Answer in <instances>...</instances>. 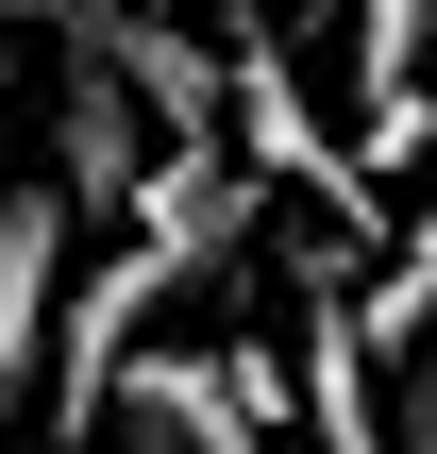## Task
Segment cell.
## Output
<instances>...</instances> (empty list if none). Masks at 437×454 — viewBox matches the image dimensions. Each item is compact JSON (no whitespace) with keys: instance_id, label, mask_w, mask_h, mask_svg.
I'll return each instance as SVG.
<instances>
[{"instance_id":"3957f363","label":"cell","mask_w":437,"mask_h":454,"mask_svg":"<svg viewBox=\"0 0 437 454\" xmlns=\"http://www.w3.org/2000/svg\"><path fill=\"white\" fill-rule=\"evenodd\" d=\"M67 236H84V202L34 168V185H0V404L51 371V320H67Z\"/></svg>"},{"instance_id":"8992f818","label":"cell","mask_w":437,"mask_h":454,"mask_svg":"<svg viewBox=\"0 0 437 454\" xmlns=\"http://www.w3.org/2000/svg\"><path fill=\"white\" fill-rule=\"evenodd\" d=\"M387 454H437V354H404V387H387Z\"/></svg>"},{"instance_id":"5b68a950","label":"cell","mask_w":437,"mask_h":454,"mask_svg":"<svg viewBox=\"0 0 437 454\" xmlns=\"http://www.w3.org/2000/svg\"><path fill=\"white\" fill-rule=\"evenodd\" d=\"M354 320H371V337H421V320H437V185H421V219H404V253H387V286H371Z\"/></svg>"},{"instance_id":"52a82bcc","label":"cell","mask_w":437,"mask_h":454,"mask_svg":"<svg viewBox=\"0 0 437 454\" xmlns=\"http://www.w3.org/2000/svg\"><path fill=\"white\" fill-rule=\"evenodd\" d=\"M0 84H17V34H0Z\"/></svg>"},{"instance_id":"7a4b0ae2","label":"cell","mask_w":437,"mask_h":454,"mask_svg":"<svg viewBox=\"0 0 437 454\" xmlns=\"http://www.w3.org/2000/svg\"><path fill=\"white\" fill-rule=\"evenodd\" d=\"M51 51H67V67H51V185H67L84 219H118V202L168 168V135H152V101H135V84H118L67 17H51Z\"/></svg>"},{"instance_id":"277c9868","label":"cell","mask_w":437,"mask_h":454,"mask_svg":"<svg viewBox=\"0 0 437 454\" xmlns=\"http://www.w3.org/2000/svg\"><path fill=\"white\" fill-rule=\"evenodd\" d=\"M219 118L253 135V168H286V185L354 202V152L320 135V101H303V67H286V51H236V67H219ZM354 219H371V202H354Z\"/></svg>"},{"instance_id":"ba28073f","label":"cell","mask_w":437,"mask_h":454,"mask_svg":"<svg viewBox=\"0 0 437 454\" xmlns=\"http://www.w3.org/2000/svg\"><path fill=\"white\" fill-rule=\"evenodd\" d=\"M286 17H303V0H286Z\"/></svg>"},{"instance_id":"6da1fadb","label":"cell","mask_w":437,"mask_h":454,"mask_svg":"<svg viewBox=\"0 0 437 454\" xmlns=\"http://www.w3.org/2000/svg\"><path fill=\"white\" fill-rule=\"evenodd\" d=\"M101 454H269V404L236 387V354H118Z\"/></svg>"}]
</instances>
